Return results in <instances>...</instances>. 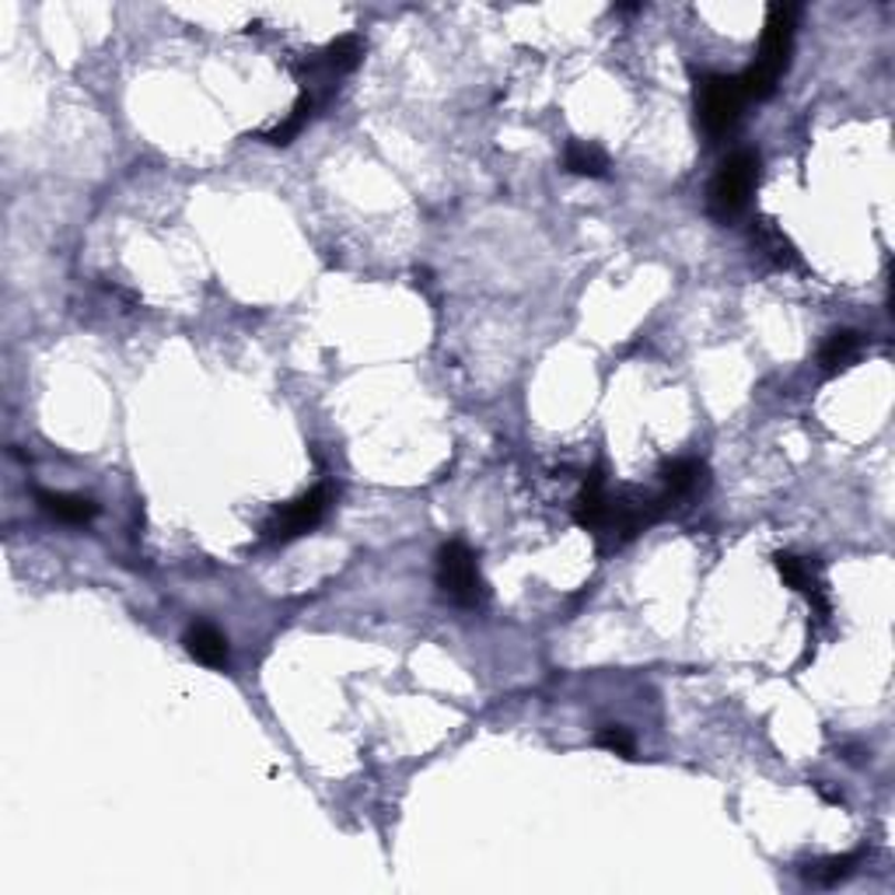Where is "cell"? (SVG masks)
I'll list each match as a JSON object with an SVG mask.
<instances>
[{
	"instance_id": "cell-3",
	"label": "cell",
	"mask_w": 895,
	"mask_h": 895,
	"mask_svg": "<svg viewBox=\"0 0 895 895\" xmlns=\"http://www.w3.org/2000/svg\"><path fill=\"white\" fill-rule=\"evenodd\" d=\"M438 585L462 609H480L486 601V580L480 574L476 553L465 543H444L438 553Z\"/></svg>"
},
{
	"instance_id": "cell-1",
	"label": "cell",
	"mask_w": 895,
	"mask_h": 895,
	"mask_svg": "<svg viewBox=\"0 0 895 895\" xmlns=\"http://www.w3.org/2000/svg\"><path fill=\"white\" fill-rule=\"evenodd\" d=\"M794 29H798V8L794 4H770L763 39H759V56L749 71L738 74L745 102H763L776 92L780 78L788 74V66H791Z\"/></svg>"
},
{
	"instance_id": "cell-11",
	"label": "cell",
	"mask_w": 895,
	"mask_h": 895,
	"mask_svg": "<svg viewBox=\"0 0 895 895\" xmlns=\"http://www.w3.org/2000/svg\"><path fill=\"white\" fill-rule=\"evenodd\" d=\"M703 480H707V465L700 459H671L661 465V483L671 501L689 497L692 490L703 486Z\"/></svg>"
},
{
	"instance_id": "cell-7",
	"label": "cell",
	"mask_w": 895,
	"mask_h": 895,
	"mask_svg": "<svg viewBox=\"0 0 895 895\" xmlns=\"http://www.w3.org/2000/svg\"><path fill=\"white\" fill-rule=\"evenodd\" d=\"M773 564H776V574L788 580V585L794 588V591H801L804 598L812 601L815 606V613L825 619L830 616V601H825V595H822V588H819V580H815V574H812V567L804 564L801 556H794V553H776L773 556Z\"/></svg>"
},
{
	"instance_id": "cell-10",
	"label": "cell",
	"mask_w": 895,
	"mask_h": 895,
	"mask_svg": "<svg viewBox=\"0 0 895 895\" xmlns=\"http://www.w3.org/2000/svg\"><path fill=\"white\" fill-rule=\"evenodd\" d=\"M39 507L50 514V518L63 522V525H88L99 514V504L78 497V494H53V490H35Z\"/></svg>"
},
{
	"instance_id": "cell-6",
	"label": "cell",
	"mask_w": 895,
	"mask_h": 895,
	"mask_svg": "<svg viewBox=\"0 0 895 895\" xmlns=\"http://www.w3.org/2000/svg\"><path fill=\"white\" fill-rule=\"evenodd\" d=\"M606 514H609V494H606V480H601L598 469L585 476V486L574 501V522L588 532L606 528Z\"/></svg>"
},
{
	"instance_id": "cell-9",
	"label": "cell",
	"mask_w": 895,
	"mask_h": 895,
	"mask_svg": "<svg viewBox=\"0 0 895 895\" xmlns=\"http://www.w3.org/2000/svg\"><path fill=\"white\" fill-rule=\"evenodd\" d=\"M186 651L207 668H224L228 665V637L210 623H193L186 630Z\"/></svg>"
},
{
	"instance_id": "cell-12",
	"label": "cell",
	"mask_w": 895,
	"mask_h": 895,
	"mask_svg": "<svg viewBox=\"0 0 895 895\" xmlns=\"http://www.w3.org/2000/svg\"><path fill=\"white\" fill-rule=\"evenodd\" d=\"M861 350H864V336H861L857 329H840V332H833L830 340L822 343V350H819V364H822L825 374H836V371H843V368L854 364V357H857Z\"/></svg>"
},
{
	"instance_id": "cell-5",
	"label": "cell",
	"mask_w": 895,
	"mask_h": 895,
	"mask_svg": "<svg viewBox=\"0 0 895 895\" xmlns=\"http://www.w3.org/2000/svg\"><path fill=\"white\" fill-rule=\"evenodd\" d=\"M326 511H329V490L316 486L308 490V494H301L298 501H290L287 507H280L274 518L263 525V532L270 543H290L298 539V535H305L308 528H316L326 518Z\"/></svg>"
},
{
	"instance_id": "cell-16",
	"label": "cell",
	"mask_w": 895,
	"mask_h": 895,
	"mask_svg": "<svg viewBox=\"0 0 895 895\" xmlns=\"http://www.w3.org/2000/svg\"><path fill=\"white\" fill-rule=\"evenodd\" d=\"M311 105H316V95L301 92L298 105L290 109L287 123H280L277 130H266V133H263V141H266V144H290V141H295L298 133H301V126L308 123V116H311Z\"/></svg>"
},
{
	"instance_id": "cell-15",
	"label": "cell",
	"mask_w": 895,
	"mask_h": 895,
	"mask_svg": "<svg viewBox=\"0 0 895 895\" xmlns=\"http://www.w3.org/2000/svg\"><path fill=\"white\" fill-rule=\"evenodd\" d=\"M752 238L755 245L763 249L776 266H794L798 263V253H794V245L783 238L780 228H773V220H759L755 228H752Z\"/></svg>"
},
{
	"instance_id": "cell-17",
	"label": "cell",
	"mask_w": 895,
	"mask_h": 895,
	"mask_svg": "<svg viewBox=\"0 0 895 895\" xmlns=\"http://www.w3.org/2000/svg\"><path fill=\"white\" fill-rule=\"evenodd\" d=\"M595 742L601 749H609L616 755H626V759H634V734L626 731V728H601Z\"/></svg>"
},
{
	"instance_id": "cell-2",
	"label": "cell",
	"mask_w": 895,
	"mask_h": 895,
	"mask_svg": "<svg viewBox=\"0 0 895 895\" xmlns=\"http://www.w3.org/2000/svg\"><path fill=\"white\" fill-rule=\"evenodd\" d=\"M759 168H763L759 151H752V147L734 151L721 165V172L713 175L710 193H707V210L718 220H734L749 207V196L759 186Z\"/></svg>"
},
{
	"instance_id": "cell-14",
	"label": "cell",
	"mask_w": 895,
	"mask_h": 895,
	"mask_svg": "<svg viewBox=\"0 0 895 895\" xmlns=\"http://www.w3.org/2000/svg\"><path fill=\"white\" fill-rule=\"evenodd\" d=\"M861 861V854H843V857H822V861H812V864H804V882H812V885H822V888H833L840 885L843 878H850V871H854V864Z\"/></svg>"
},
{
	"instance_id": "cell-13",
	"label": "cell",
	"mask_w": 895,
	"mask_h": 895,
	"mask_svg": "<svg viewBox=\"0 0 895 895\" xmlns=\"http://www.w3.org/2000/svg\"><path fill=\"white\" fill-rule=\"evenodd\" d=\"M564 165H567V172L588 175V178H606L609 175V158L595 144H585V141H570L567 144Z\"/></svg>"
},
{
	"instance_id": "cell-8",
	"label": "cell",
	"mask_w": 895,
	"mask_h": 895,
	"mask_svg": "<svg viewBox=\"0 0 895 895\" xmlns=\"http://www.w3.org/2000/svg\"><path fill=\"white\" fill-rule=\"evenodd\" d=\"M361 56H364V42L357 35H340L336 42H329L316 60H311V71H322L329 81H336V78L350 74L353 66L361 63Z\"/></svg>"
},
{
	"instance_id": "cell-4",
	"label": "cell",
	"mask_w": 895,
	"mask_h": 895,
	"mask_svg": "<svg viewBox=\"0 0 895 895\" xmlns=\"http://www.w3.org/2000/svg\"><path fill=\"white\" fill-rule=\"evenodd\" d=\"M742 105H745V95H742L738 78L703 74L697 81V112H700V123L710 137H724V133L738 123V116H742Z\"/></svg>"
}]
</instances>
